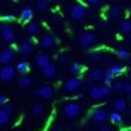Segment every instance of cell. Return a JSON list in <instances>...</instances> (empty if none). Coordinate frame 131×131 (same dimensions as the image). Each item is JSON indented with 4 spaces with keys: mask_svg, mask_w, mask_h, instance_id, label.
<instances>
[{
    "mask_svg": "<svg viewBox=\"0 0 131 131\" xmlns=\"http://www.w3.org/2000/svg\"><path fill=\"white\" fill-rule=\"evenodd\" d=\"M81 111L82 108L76 101H69L63 105V114L67 119H78L81 116Z\"/></svg>",
    "mask_w": 131,
    "mask_h": 131,
    "instance_id": "cell-1",
    "label": "cell"
},
{
    "mask_svg": "<svg viewBox=\"0 0 131 131\" xmlns=\"http://www.w3.org/2000/svg\"><path fill=\"white\" fill-rule=\"evenodd\" d=\"M90 119L98 124V125H104L108 119V113L104 107H95L92 111H90Z\"/></svg>",
    "mask_w": 131,
    "mask_h": 131,
    "instance_id": "cell-2",
    "label": "cell"
},
{
    "mask_svg": "<svg viewBox=\"0 0 131 131\" xmlns=\"http://www.w3.org/2000/svg\"><path fill=\"white\" fill-rule=\"evenodd\" d=\"M81 85H82V79L79 76H72L63 84V90L64 93H75L81 89Z\"/></svg>",
    "mask_w": 131,
    "mask_h": 131,
    "instance_id": "cell-3",
    "label": "cell"
},
{
    "mask_svg": "<svg viewBox=\"0 0 131 131\" xmlns=\"http://www.w3.org/2000/svg\"><path fill=\"white\" fill-rule=\"evenodd\" d=\"M34 95L38 96V98H41V99H52L53 95H55V89H53L52 85L44 84V85L37 87V89L34 90Z\"/></svg>",
    "mask_w": 131,
    "mask_h": 131,
    "instance_id": "cell-4",
    "label": "cell"
},
{
    "mask_svg": "<svg viewBox=\"0 0 131 131\" xmlns=\"http://www.w3.org/2000/svg\"><path fill=\"white\" fill-rule=\"evenodd\" d=\"M70 17L73 18V20H82V18H85V15H87V8H85V5H82V3H75L72 8H70Z\"/></svg>",
    "mask_w": 131,
    "mask_h": 131,
    "instance_id": "cell-5",
    "label": "cell"
},
{
    "mask_svg": "<svg viewBox=\"0 0 131 131\" xmlns=\"http://www.w3.org/2000/svg\"><path fill=\"white\" fill-rule=\"evenodd\" d=\"M0 34H2V38L6 43H14L15 41V34H14L9 23H2L0 25Z\"/></svg>",
    "mask_w": 131,
    "mask_h": 131,
    "instance_id": "cell-6",
    "label": "cell"
},
{
    "mask_svg": "<svg viewBox=\"0 0 131 131\" xmlns=\"http://www.w3.org/2000/svg\"><path fill=\"white\" fill-rule=\"evenodd\" d=\"M15 72H17V70H15L12 66H5V67H2V69H0V81H2V82H9L11 79H14Z\"/></svg>",
    "mask_w": 131,
    "mask_h": 131,
    "instance_id": "cell-7",
    "label": "cell"
},
{
    "mask_svg": "<svg viewBox=\"0 0 131 131\" xmlns=\"http://www.w3.org/2000/svg\"><path fill=\"white\" fill-rule=\"evenodd\" d=\"M96 34L95 32H84L81 37H79V44L82 47H90L96 43Z\"/></svg>",
    "mask_w": 131,
    "mask_h": 131,
    "instance_id": "cell-8",
    "label": "cell"
},
{
    "mask_svg": "<svg viewBox=\"0 0 131 131\" xmlns=\"http://www.w3.org/2000/svg\"><path fill=\"white\" fill-rule=\"evenodd\" d=\"M14 53H15L14 47H8L3 52H0V64L3 66V67L5 66H11V61L14 58Z\"/></svg>",
    "mask_w": 131,
    "mask_h": 131,
    "instance_id": "cell-9",
    "label": "cell"
},
{
    "mask_svg": "<svg viewBox=\"0 0 131 131\" xmlns=\"http://www.w3.org/2000/svg\"><path fill=\"white\" fill-rule=\"evenodd\" d=\"M40 47H43V49H52V47H55L57 46V40H55V37H52V35H44L41 40H40Z\"/></svg>",
    "mask_w": 131,
    "mask_h": 131,
    "instance_id": "cell-10",
    "label": "cell"
},
{
    "mask_svg": "<svg viewBox=\"0 0 131 131\" xmlns=\"http://www.w3.org/2000/svg\"><path fill=\"white\" fill-rule=\"evenodd\" d=\"M50 64V58L47 57V55H44V53H40V55H37V58H35V66L38 67V69H44V67H47V66Z\"/></svg>",
    "mask_w": 131,
    "mask_h": 131,
    "instance_id": "cell-11",
    "label": "cell"
},
{
    "mask_svg": "<svg viewBox=\"0 0 131 131\" xmlns=\"http://www.w3.org/2000/svg\"><path fill=\"white\" fill-rule=\"evenodd\" d=\"M31 114H32V117H35V119L41 117L44 114V105L41 102H35L32 107H31Z\"/></svg>",
    "mask_w": 131,
    "mask_h": 131,
    "instance_id": "cell-12",
    "label": "cell"
},
{
    "mask_svg": "<svg viewBox=\"0 0 131 131\" xmlns=\"http://www.w3.org/2000/svg\"><path fill=\"white\" fill-rule=\"evenodd\" d=\"M90 98L93 101H99V99H104V93H102V87L101 85H93L89 92Z\"/></svg>",
    "mask_w": 131,
    "mask_h": 131,
    "instance_id": "cell-13",
    "label": "cell"
},
{
    "mask_svg": "<svg viewBox=\"0 0 131 131\" xmlns=\"http://www.w3.org/2000/svg\"><path fill=\"white\" fill-rule=\"evenodd\" d=\"M32 84H34L32 78H31V76H28V75L20 76V78H18V81H17V85H18L20 89H29Z\"/></svg>",
    "mask_w": 131,
    "mask_h": 131,
    "instance_id": "cell-14",
    "label": "cell"
},
{
    "mask_svg": "<svg viewBox=\"0 0 131 131\" xmlns=\"http://www.w3.org/2000/svg\"><path fill=\"white\" fill-rule=\"evenodd\" d=\"M18 52L21 55H31L34 52V47H32V43L28 40V41H23L20 46H18Z\"/></svg>",
    "mask_w": 131,
    "mask_h": 131,
    "instance_id": "cell-15",
    "label": "cell"
},
{
    "mask_svg": "<svg viewBox=\"0 0 131 131\" xmlns=\"http://www.w3.org/2000/svg\"><path fill=\"white\" fill-rule=\"evenodd\" d=\"M32 17H34V11L31 8L21 9V12H20V20H21L23 23H31V21H32Z\"/></svg>",
    "mask_w": 131,
    "mask_h": 131,
    "instance_id": "cell-16",
    "label": "cell"
},
{
    "mask_svg": "<svg viewBox=\"0 0 131 131\" xmlns=\"http://www.w3.org/2000/svg\"><path fill=\"white\" fill-rule=\"evenodd\" d=\"M41 75L44 78H55V75H57V66L53 64V63H50L47 67H44L41 70Z\"/></svg>",
    "mask_w": 131,
    "mask_h": 131,
    "instance_id": "cell-17",
    "label": "cell"
},
{
    "mask_svg": "<svg viewBox=\"0 0 131 131\" xmlns=\"http://www.w3.org/2000/svg\"><path fill=\"white\" fill-rule=\"evenodd\" d=\"M114 110L117 113H122V111H128V104L124 98H117L114 101Z\"/></svg>",
    "mask_w": 131,
    "mask_h": 131,
    "instance_id": "cell-18",
    "label": "cell"
},
{
    "mask_svg": "<svg viewBox=\"0 0 131 131\" xmlns=\"http://www.w3.org/2000/svg\"><path fill=\"white\" fill-rule=\"evenodd\" d=\"M104 70L101 69V67H93L92 70H90V78L96 82V81H101V79H104Z\"/></svg>",
    "mask_w": 131,
    "mask_h": 131,
    "instance_id": "cell-19",
    "label": "cell"
},
{
    "mask_svg": "<svg viewBox=\"0 0 131 131\" xmlns=\"http://www.w3.org/2000/svg\"><path fill=\"white\" fill-rule=\"evenodd\" d=\"M15 70H17L18 73H21V76H23V75H26V73L31 70V64H29L28 61H18L17 66H15Z\"/></svg>",
    "mask_w": 131,
    "mask_h": 131,
    "instance_id": "cell-20",
    "label": "cell"
},
{
    "mask_svg": "<svg viewBox=\"0 0 131 131\" xmlns=\"http://www.w3.org/2000/svg\"><path fill=\"white\" fill-rule=\"evenodd\" d=\"M69 70H70V73H72L73 76H79V75L84 72V66L81 64V63H76V61H75V63L70 64V69H69Z\"/></svg>",
    "mask_w": 131,
    "mask_h": 131,
    "instance_id": "cell-21",
    "label": "cell"
},
{
    "mask_svg": "<svg viewBox=\"0 0 131 131\" xmlns=\"http://www.w3.org/2000/svg\"><path fill=\"white\" fill-rule=\"evenodd\" d=\"M108 121H110L113 125H121V124H122V116H121V113L113 111V113L108 114Z\"/></svg>",
    "mask_w": 131,
    "mask_h": 131,
    "instance_id": "cell-22",
    "label": "cell"
},
{
    "mask_svg": "<svg viewBox=\"0 0 131 131\" xmlns=\"http://www.w3.org/2000/svg\"><path fill=\"white\" fill-rule=\"evenodd\" d=\"M9 119H11V114L8 111H5L3 108H0V127H5L9 124Z\"/></svg>",
    "mask_w": 131,
    "mask_h": 131,
    "instance_id": "cell-23",
    "label": "cell"
},
{
    "mask_svg": "<svg viewBox=\"0 0 131 131\" xmlns=\"http://www.w3.org/2000/svg\"><path fill=\"white\" fill-rule=\"evenodd\" d=\"M107 72H110L113 76H121V75L124 73V69H122L121 66H117V64H111L108 69H107Z\"/></svg>",
    "mask_w": 131,
    "mask_h": 131,
    "instance_id": "cell-24",
    "label": "cell"
},
{
    "mask_svg": "<svg viewBox=\"0 0 131 131\" xmlns=\"http://www.w3.org/2000/svg\"><path fill=\"white\" fill-rule=\"evenodd\" d=\"M99 57H101V53H99L98 50H92V52H89L85 55V58H87L89 63H96V61H99Z\"/></svg>",
    "mask_w": 131,
    "mask_h": 131,
    "instance_id": "cell-25",
    "label": "cell"
},
{
    "mask_svg": "<svg viewBox=\"0 0 131 131\" xmlns=\"http://www.w3.org/2000/svg\"><path fill=\"white\" fill-rule=\"evenodd\" d=\"M121 32H124V34L131 32V20L130 18H125V20L121 23Z\"/></svg>",
    "mask_w": 131,
    "mask_h": 131,
    "instance_id": "cell-26",
    "label": "cell"
},
{
    "mask_svg": "<svg viewBox=\"0 0 131 131\" xmlns=\"http://www.w3.org/2000/svg\"><path fill=\"white\" fill-rule=\"evenodd\" d=\"M26 31H28V34H31V35L37 34L38 32V23H35V21L28 23V25H26Z\"/></svg>",
    "mask_w": 131,
    "mask_h": 131,
    "instance_id": "cell-27",
    "label": "cell"
},
{
    "mask_svg": "<svg viewBox=\"0 0 131 131\" xmlns=\"http://www.w3.org/2000/svg\"><path fill=\"white\" fill-rule=\"evenodd\" d=\"M113 89L116 90V92H124V87H125V82L124 81H121V79H116V81H113Z\"/></svg>",
    "mask_w": 131,
    "mask_h": 131,
    "instance_id": "cell-28",
    "label": "cell"
},
{
    "mask_svg": "<svg viewBox=\"0 0 131 131\" xmlns=\"http://www.w3.org/2000/svg\"><path fill=\"white\" fill-rule=\"evenodd\" d=\"M113 81H114V76H113L110 72H105V73H104V82H105V85H111Z\"/></svg>",
    "mask_w": 131,
    "mask_h": 131,
    "instance_id": "cell-29",
    "label": "cell"
},
{
    "mask_svg": "<svg viewBox=\"0 0 131 131\" xmlns=\"http://www.w3.org/2000/svg\"><path fill=\"white\" fill-rule=\"evenodd\" d=\"M121 12H122V9H121V6H117V5H114V6L110 8V14H111V17H119Z\"/></svg>",
    "mask_w": 131,
    "mask_h": 131,
    "instance_id": "cell-30",
    "label": "cell"
},
{
    "mask_svg": "<svg viewBox=\"0 0 131 131\" xmlns=\"http://www.w3.org/2000/svg\"><path fill=\"white\" fill-rule=\"evenodd\" d=\"M116 53H117V57H119L121 60H127V58L130 57V52H128L127 49H124V47H122V49H117Z\"/></svg>",
    "mask_w": 131,
    "mask_h": 131,
    "instance_id": "cell-31",
    "label": "cell"
},
{
    "mask_svg": "<svg viewBox=\"0 0 131 131\" xmlns=\"http://www.w3.org/2000/svg\"><path fill=\"white\" fill-rule=\"evenodd\" d=\"M37 8H38L40 11H46V9L49 8V3H47L46 0H38V2H37Z\"/></svg>",
    "mask_w": 131,
    "mask_h": 131,
    "instance_id": "cell-32",
    "label": "cell"
},
{
    "mask_svg": "<svg viewBox=\"0 0 131 131\" xmlns=\"http://www.w3.org/2000/svg\"><path fill=\"white\" fill-rule=\"evenodd\" d=\"M0 20H2L3 23H11V21H14V15H12V14H6V15L0 17Z\"/></svg>",
    "mask_w": 131,
    "mask_h": 131,
    "instance_id": "cell-33",
    "label": "cell"
},
{
    "mask_svg": "<svg viewBox=\"0 0 131 131\" xmlns=\"http://www.w3.org/2000/svg\"><path fill=\"white\" fill-rule=\"evenodd\" d=\"M102 87V93H104V98H108L110 95H111V89H110V85H101Z\"/></svg>",
    "mask_w": 131,
    "mask_h": 131,
    "instance_id": "cell-34",
    "label": "cell"
},
{
    "mask_svg": "<svg viewBox=\"0 0 131 131\" xmlns=\"http://www.w3.org/2000/svg\"><path fill=\"white\" fill-rule=\"evenodd\" d=\"M2 108H3V110H5V111H8V113H9V114H11V113H12V110H14V105H12V104H9V102H8V104H5V105H3V107H2Z\"/></svg>",
    "mask_w": 131,
    "mask_h": 131,
    "instance_id": "cell-35",
    "label": "cell"
},
{
    "mask_svg": "<svg viewBox=\"0 0 131 131\" xmlns=\"http://www.w3.org/2000/svg\"><path fill=\"white\" fill-rule=\"evenodd\" d=\"M124 93L131 96V82H125V87H124Z\"/></svg>",
    "mask_w": 131,
    "mask_h": 131,
    "instance_id": "cell-36",
    "label": "cell"
},
{
    "mask_svg": "<svg viewBox=\"0 0 131 131\" xmlns=\"http://www.w3.org/2000/svg\"><path fill=\"white\" fill-rule=\"evenodd\" d=\"M5 104H8V101H6V95L0 93V108H2V107H3Z\"/></svg>",
    "mask_w": 131,
    "mask_h": 131,
    "instance_id": "cell-37",
    "label": "cell"
},
{
    "mask_svg": "<svg viewBox=\"0 0 131 131\" xmlns=\"http://www.w3.org/2000/svg\"><path fill=\"white\" fill-rule=\"evenodd\" d=\"M87 3H89L90 6H99V5H101V0H89Z\"/></svg>",
    "mask_w": 131,
    "mask_h": 131,
    "instance_id": "cell-38",
    "label": "cell"
},
{
    "mask_svg": "<svg viewBox=\"0 0 131 131\" xmlns=\"http://www.w3.org/2000/svg\"><path fill=\"white\" fill-rule=\"evenodd\" d=\"M69 60H70V58H69V55H61V57H60V61H61V63H67V61H69Z\"/></svg>",
    "mask_w": 131,
    "mask_h": 131,
    "instance_id": "cell-39",
    "label": "cell"
},
{
    "mask_svg": "<svg viewBox=\"0 0 131 131\" xmlns=\"http://www.w3.org/2000/svg\"><path fill=\"white\" fill-rule=\"evenodd\" d=\"M50 131H64V128H61L60 125H57V127H53V128H52Z\"/></svg>",
    "mask_w": 131,
    "mask_h": 131,
    "instance_id": "cell-40",
    "label": "cell"
},
{
    "mask_svg": "<svg viewBox=\"0 0 131 131\" xmlns=\"http://www.w3.org/2000/svg\"><path fill=\"white\" fill-rule=\"evenodd\" d=\"M99 131H111V128H110V127H101Z\"/></svg>",
    "mask_w": 131,
    "mask_h": 131,
    "instance_id": "cell-41",
    "label": "cell"
},
{
    "mask_svg": "<svg viewBox=\"0 0 131 131\" xmlns=\"http://www.w3.org/2000/svg\"><path fill=\"white\" fill-rule=\"evenodd\" d=\"M93 82H95V81H93L92 78H89V79H87V84H89V85H93Z\"/></svg>",
    "mask_w": 131,
    "mask_h": 131,
    "instance_id": "cell-42",
    "label": "cell"
},
{
    "mask_svg": "<svg viewBox=\"0 0 131 131\" xmlns=\"http://www.w3.org/2000/svg\"><path fill=\"white\" fill-rule=\"evenodd\" d=\"M82 98V93H76V95H75V99H81Z\"/></svg>",
    "mask_w": 131,
    "mask_h": 131,
    "instance_id": "cell-43",
    "label": "cell"
},
{
    "mask_svg": "<svg viewBox=\"0 0 131 131\" xmlns=\"http://www.w3.org/2000/svg\"><path fill=\"white\" fill-rule=\"evenodd\" d=\"M128 116H130V119H131V108H128Z\"/></svg>",
    "mask_w": 131,
    "mask_h": 131,
    "instance_id": "cell-44",
    "label": "cell"
},
{
    "mask_svg": "<svg viewBox=\"0 0 131 131\" xmlns=\"http://www.w3.org/2000/svg\"><path fill=\"white\" fill-rule=\"evenodd\" d=\"M14 131H21V130H14Z\"/></svg>",
    "mask_w": 131,
    "mask_h": 131,
    "instance_id": "cell-45",
    "label": "cell"
}]
</instances>
